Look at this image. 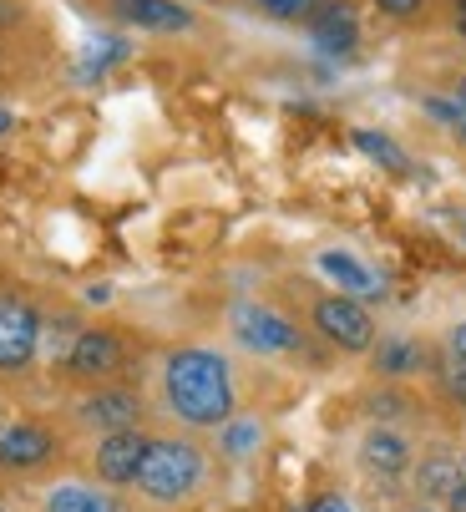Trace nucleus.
I'll use <instances>...</instances> for the list:
<instances>
[{"label":"nucleus","mask_w":466,"mask_h":512,"mask_svg":"<svg viewBox=\"0 0 466 512\" xmlns=\"http://www.w3.org/2000/svg\"><path fill=\"white\" fill-rule=\"evenodd\" d=\"M163 391L188 426H223L233 416V371L218 350L203 345L173 350L163 365Z\"/></svg>","instance_id":"f257e3e1"},{"label":"nucleus","mask_w":466,"mask_h":512,"mask_svg":"<svg viewBox=\"0 0 466 512\" xmlns=\"http://www.w3.org/2000/svg\"><path fill=\"white\" fill-rule=\"evenodd\" d=\"M198 482H203V452L193 442H178V436L147 442L142 467H137V487L152 502H183Z\"/></svg>","instance_id":"f03ea898"},{"label":"nucleus","mask_w":466,"mask_h":512,"mask_svg":"<svg viewBox=\"0 0 466 512\" xmlns=\"http://www.w3.org/2000/svg\"><path fill=\"white\" fill-rule=\"evenodd\" d=\"M228 325H233V340H239L244 350H254V355H289V350H299V325L289 315L259 305V300H239L228 310Z\"/></svg>","instance_id":"7ed1b4c3"},{"label":"nucleus","mask_w":466,"mask_h":512,"mask_svg":"<svg viewBox=\"0 0 466 512\" xmlns=\"http://www.w3.org/2000/svg\"><path fill=\"white\" fill-rule=\"evenodd\" d=\"M41 345V315L21 295H0V371H26Z\"/></svg>","instance_id":"20e7f679"},{"label":"nucleus","mask_w":466,"mask_h":512,"mask_svg":"<svg viewBox=\"0 0 466 512\" xmlns=\"http://www.w3.org/2000/svg\"><path fill=\"white\" fill-rule=\"evenodd\" d=\"M315 330L340 345V350H370L375 345V320L360 300L350 295H330V300H315Z\"/></svg>","instance_id":"39448f33"},{"label":"nucleus","mask_w":466,"mask_h":512,"mask_svg":"<svg viewBox=\"0 0 466 512\" xmlns=\"http://www.w3.org/2000/svg\"><path fill=\"white\" fill-rule=\"evenodd\" d=\"M51 452H56V436L41 421H11V426H0V467H6V472L46 467Z\"/></svg>","instance_id":"423d86ee"},{"label":"nucleus","mask_w":466,"mask_h":512,"mask_svg":"<svg viewBox=\"0 0 466 512\" xmlns=\"http://www.w3.org/2000/svg\"><path fill=\"white\" fill-rule=\"evenodd\" d=\"M122 365V340L112 330H82L66 350V371L71 376H87V381H102Z\"/></svg>","instance_id":"0eeeda50"},{"label":"nucleus","mask_w":466,"mask_h":512,"mask_svg":"<svg viewBox=\"0 0 466 512\" xmlns=\"http://www.w3.org/2000/svg\"><path fill=\"white\" fill-rule=\"evenodd\" d=\"M320 274L340 289V295H350V300H375V295H385V279H380L365 259H355V254H345V249H325V254H320Z\"/></svg>","instance_id":"6e6552de"},{"label":"nucleus","mask_w":466,"mask_h":512,"mask_svg":"<svg viewBox=\"0 0 466 512\" xmlns=\"http://www.w3.org/2000/svg\"><path fill=\"white\" fill-rule=\"evenodd\" d=\"M142 452H147V436H137V431H107L102 447H97V477L112 482V487L137 482Z\"/></svg>","instance_id":"1a4fd4ad"},{"label":"nucleus","mask_w":466,"mask_h":512,"mask_svg":"<svg viewBox=\"0 0 466 512\" xmlns=\"http://www.w3.org/2000/svg\"><path fill=\"white\" fill-rule=\"evenodd\" d=\"M112 16L137 31H188L193 26V11L178 6V0H112Z\"/></svg>","instance_id":"9d476101"},{"label":"nucleus","mask_w":466,"mask_h":512,"mask_svg":"<svg viewBox=\"0 0 466 512\" xmlns=\"http://www.w3.org/2000/svg\"><path fill=\"white\" fill-rule=\"evenodd\" d=\"M76 416H82L87 426H97V431H132V426L142 421V401H137L132 391L112 386V391L87 396L82 406H76Z\"/></svg>","instance_id":"9b49d317"},{"label":"nucleus","mask_w":466,"mask_h":512,"mask_svg":"<svg viewBox=\"0 0 466 512\" xmlns=\"http://www.w3.org/2000/svg\"><path fill=\"white\" fill-rule=\"evenodd\" d=\"M360 462H365L375 477H406L411 447H406V436H396V431H370L365 442H360Z\"/></svg>","instance_id":"f8f14e48"},{"label":"nucleus","mask_w":466,"mask_h":512,"mask_svg":"<svg viewBox=\"0 0 466 512\" xmlns=\"http://www.w3.org/2000/svg\"><path fill=\"white\" fill-rule=\"evenodd\" d=\"M355 41H360V26H355V16L345 6H320L315 11V46L325 56H350Z\"/></svg>","instance_id":"ddd939ff"},{"label":"nucleus","mask_w":466,"mask_h":512,"mask_svg":"<svg viewBox=\"0 0 466 512\" xmlns=\"http://www.w3.org/2000/svg\"><path fill=\"white\" fill-rule=\"evenodd\" d=\"M46 512H117V502H112L107 492H97V487L66 482V487H51Z\"/></svg>","instance_id":"4468645a"},{"label":"nucleus","mask_w":466,"mask_h":512,"mask_svg":"<svg viewBox=\"0 0 466 512\" xmlns=\"http://www.w3.org/2000/svg\"><path fill=\"white\" fill-rule=\"evenodd\" d=\"M350 137H355V148H360L370 163L391 168V173H406V168H411V158H406V153H401V148H396V142L385 137V132H375V127H355Z\"/></svg>","instance_id":"2eb2a0df"},{"label":"nucleus","mask_w":466,"mask_h":512,"mask_svg":"<svg viewBox=\"0 0 466 512\" xmlns=\"http://www.w3.org/2000/svg\"><path fill=\"white\" fill-rule=\"evenodd\" d=\"M451 477H456V457H446V452H436V457H426V462L416 467V487H421V497H431V502H446Z\"/></svg>","instance_id":"dca6fc26"},{"label":"nucleus","mask_w":466,"mask_h":512,"mask_svg":"<svg viewBox=\"0 0 466 512\" xmlns=\"http://www.w3.org/2000/svg\"><path fill=\"white\" fill-rule=\"evenodd\" d=\"M411 365H421V350L411 340H391V345L380 350V371L385 376H401V371H411Z\"/></svg>","instance_id":"f3484780"},{"label":"nucleus","mask_w":466,"mask_h":512,"mask_svg":"<svg viewBox=\"0 0 466 512\" xmlns=\"http://www.w3.org/2000/svg\"><path fill=\"white\" fill-rule=\"evenodd\" d=\"M223 447H228L233 457L254 452V447H259V421H233V426L223 431Z\"/></svg>","instance_id":"a211bd4d"},{"label":"nucleus","mask_w":466,"mask_h":512,"mask_svg":"<svg viewBox=\"0 0 466 512\" xmlns=\"http://www.w3.org/2000/svg\"><path fill=\"white\" fill-rule=\"evenodd\" d=\"M259 11L279 16V21H299V16H315V0H254Z\"/></svg>","instance_id":"6ab92c4d"},{"label":"nucleus","mask_w":466,"mask_h":512,"mask_svg":"<svg viewBox=\"0 0 466 512\" xmlns=\"http://www.w3.org/2000/svg\"><path fill=\"white\" fill-rule=\"evenodd\" d=\"M446 507H451V512H466V457H456V477H451Z\"/></svg>","instance_id":"aec40b11"},{"label":"nucleus","mask_w":466,"mask_h":512,"mask_svg":"<svg viewBox=\"0 0 466 512\" xmlns=\"http://www.w3.org/2000/svg\"><path fill=\"white\" fill-rule=\"evenodd\" d=\"M375 6H380V16L411 21V16H421V6H426V0H375Z\"/></svg>","instance_id":"412c9836"},{"label":"nucleus","mask_w":466,"mask_h":512,"mask_svg":"<svg viewBox=\"0 0 466 512\" xmlns=\"http://www.w3.org/2000/svg\"><path fill=\"white\" fill-rule=\"evenodd\" d=\"M299 512H350V502L345 497H315V502H304Z\"/></svg>","instance_id":"4be33fe9"},{"label":"nucleus","mask_w":466,"mask_h":512,"mask_svg":"<svg viewBox=\"0 0 466 512\" xmlns=\"http://www.w3.org/2000/svg\"><path fill=\"white\" fill-rule=\"evenodd\" d=\"M451 355L466 365V325H456V330H451Z\"/></svg>","instance_id":"5701e85b"},{"label":"nucleus","mask_w":466,"mask_h":512,"mask_svg":"<svg viewBox=\"0 0 466 512\" xmlns=\"http://www.w3.org/2000/svg\"><path fill=\"white\" fill-rule=\"evenodd\" d=\"M451 396H461V401H466V371H461V376H451Z\"/></svg>","instance_id":"b1692460"},{"label":"nucleus","mask_w":466,"mask_h":512,"mask_svg":"<svg viewBox=\"0 0 466 512\" xmlns=\"http://www.w3.org/2000/svg\"><path fill=\"white\" fill-rule=\"evenodd\" d=\"M456 31H466V0H456Z\"/></svg>","instance_id":"393cba45"},{"label":"nucleus","mask_w":466,"mask_h":512,"mask_svg":"<svg viewBox=\"0 0 466 512\" xmlns=\"http://www.w3.org/2000/svg\"><path fill=\"white\" fill-rule=\"evenodd\" d=\"M11 132V112H0V137H6Z\"/></svg>","instance_id":"a878e982"},{"label":"nucleus","mask_w":466,"mask_h":512,"mask_svg":"<svg viewBox=\"0 0 466 512\" xmlns=\"http://www.w3.org/2000/svg\"><path fill=\"white\" fill-rule=\"evenodd\" d=\"M456 102H461V107H466V82H461V87H456Z\"/></svg>","instance_id":"bb28decb"},{"label":"nucleus","mask_w":466,"mask_h":512,"mask_svg":"<svg viewBox=\"0 0 466 512\" xmlns=\"http://www.w3.org/2000/svg\"><path fill=\"white\" fill-rule=\"evenodd\" d=\"M416 512H436V507H416Z\"/></svg>","instance_id":"cd10ccee"},{"label":"nucleus","mask_w":466,"mask_h":512,"mask_svg":"<svg viewBox=\"0 0 466 512\" xmlns=\"http://www.w3.org/2000/svg\"><path fill=\"white\" fill-rule=\"evenodd\" d=\"M325 6H340V0H325Z\"/></svg>","instance_id":"c85d7f7f"},{"label":"nucleus","mask_w":466,"mask_h":512,"mask_svg":"<svg viewBox=\"0 0 466 512\" xmlns=\"http://www.w3.org/2000/svg\"><path fill=\"white\" fill-rule=\"evenodd\" d=\"M461 137H466V122H461Z\"/></svg>","instance_id":"c756f323"},{"label":"nucleus","mask_w":466,"mask_h":512,"mask_svg":"<svg viewBox=\"0 0 466 512\" xmlns=\"http://www.w3.org/2000/svg\"><path fill=\"white\" fill-rule=\"evenodd\" d=\"M0 512H6V507H0Z\"/></svg>","instance_id":"7c9ffc66"}]
</instances>
